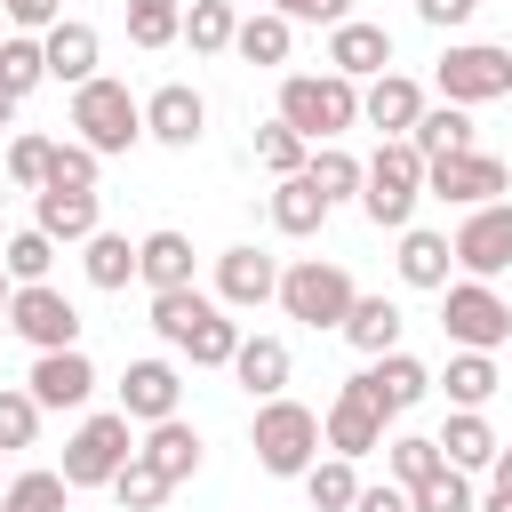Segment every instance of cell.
Segmentation results:
<instances>
[{
	"instance_id": "6da1fadb",
	"label": "cell",
	"mask_w": 512,
	"mask_h": 512,
	"mask_svg": "<svg viewBox=\"0 0 512 512\" xmlns=\"http://www.w3.org/2000/svg\"><path fill=\"white\" fill-rule=\"evenodd\" d=\"M280 120L304 144H344V128H360V80H344V72H280Z\"/></svg>"
},
{
	"instance_id": "7a4b0ae2",
	"label": "cell",
	"mask_w": 512,
	"mask_h": 512,
	"mask_svg": "<svg viewBox=\"0 0 512 512\" xmlns=\"http://www.w3.org/2000/svg\"><path fill=\"white\" fill-rule=\"evenodd\" d=\"M248 448H256V464L272 472V480H304L312 464H320V448H328V432H320V416L304 408V400H256V424H248Z\"/></svg>"
},
{
	"instance_id": "3957f363",
	"label": "cell",
	"mask_w": 512,
	"mask_h": 512,
	"mask_svg": "<svg viewBox=\"0 0 512 512\" xmlns=\"http://www.w3.org/2000/svg\"><path fill=\"white\" fill-rule=\"evenodd\" d=\"M72 136L96 152V160H112V152H136L144 144V96H128V80H88V88H72Z\"/></svg>"
},
{
	"instance_id": "277c9868",
	"label": "cell",
	"mask_w": 512,
	"mask_h": 512,
	"mask_svg": "<svg viewBox=\"0 0 512 512\" xmlns=\"http://www.w3.org/2000/svg\"><path fill=\"white\" fill-rule=\"evenodd\" d=\"M352 304H360V288H352V272H344L336 256H296V264H280V312H288V320L344 336Z\"/></svg>"
},
{
	"instance_id": "5b68a950",
	"label": "cell",
	"mask_w": 512,
	"mask_h": 512,
	"mask_svg": "<svg viewBox=\"0 0 512 512\" xmlns=\"http://www.w3.org/2000/svg\"><path fill=\"white\" fill-rule=\"evenodd\" d=\"M416 200H424V152H416L408 136L376 144V160H368V184H360V216H368L376 232H408Z\"/></svg>"
},
{
	"instance_id": "8992f818",
	"label": "cell",
	"mask_w": 512,
	"mask_h": 512,
	"mask_svg": "<svg viewBox=\"0 0 512 512\" xmlns=\"http://www.w3.org/2000/svg\"><path fill=\"white\" fill-rule=\"evenodd\" d=\"M432 88H440V104H496V96H512V48L504 40H448V56L432 64Z\"/></svg>"
},
{
	"instance_id": "52a82bcc",
	"label": "cell",
	"mask_w": 512,
	"mask_h": 512,
	"mask_svg": "<svg viewBox=\"0 0 512 512\" xmlns=\"http://www.w3.org/2000/svg\"><path fill=\"white\" fill-rule=\"evenodd\" d=\"M136 456V424L120 416V408H96V416H80L72 424V440H64V480L72 488H112V472Z\"/></svg>"
},
{
	"instance_id": "ba28073f",
	"label": "cell",
	"mask_w": 512,
	"mask_h": 512,
	"mask_svg": "<svg viewBox=\"0 0 512 512\" xmlns=\"http://www.w3.org/2000/svg\"><path fill=\"white\" fill-rule=\"evenodd\" d=\"M440 328H448L456 352H496V344H512V304L488 280H448L440 288Z\"/></svg>"
},
{
	"instance_id": "9c48e42d",
	"label": "cell",
	"mask_w": 512,
	"mask_h": 512,
	"mask_svg": "<svg viewBox=\"0 0 512 512\" xmlns=\"http://www.w3.org/2000/svg\"><path fill=\"white\" fill-rule=\"evenodd\" d=\"M424 192L472 216V208H488V200H504V192H512V168H504L496 152H480V144H472V152H448V160H424Z\"/></svg>"
},
{
	"instance_id": "30bf717a",
	"label": "cell",
	"mask_w": 512,
	"mask_h": 512,
	"mask_svg": "<svg viewBox=\"0 0 512 512\" xmlns=\"http://www.w3.org/2000/svg\"><path fill=\"white\" fill-rule=\"evenodd\" d=\"M8 336H24L32 352H80V304L64 296V288H16V304H8Z\"/></svg>"
},
{
	"instance_id": "8fae6325",
	"label": "cell",
	"mask_w": 512,
	"mask_h": 512,
	"mask_svg": "<svg viewBox=\"0 0 512 512\" xmlns=\"http://www.w3.org/2000/svg\"><path fill=\"white\" fill-rule=\"evenodd\" d=\"M456 264H464V280H496V272H512V200H488V208H472L464 224H456Z\"/></svg>"
},
{
	"instance_id": "7c38bea8",
	"label": "cell",
	"mask_w": 512,
	"mask_h": 512,
	"mask_svg": "<svg viewBox=\"0 0 512 512\" xmlns=\"http://www.w3.org/2000/svg\"><path fill=\"white\" fill-rule=\"evenodd\" d=\"M144 136L168 144V152H192V144L208 136V96H200L192 80H160V88L144 96Z\"/></svg>"
},
{
	"instance_id": "4fadbf2b",
	"label": "cell",
	"mask_w": 512,
	"mask_h": 512,
	"mask_svg": "<svg viewBox=\"0 0 512 512\" xmlns=\"http://www.w3.org/2000/svg\"><path fill=\"white\" fill-rule=\"evenodd\" d=\"M216 304L224 312H256V304H280V256H264V248H224L216 256Z\"/></svg>"
},
{
	"instance_id": "5bb4252c",
	"label": "cell",
	"mask_w": 512,
	"mask_h": 512,
	"mask_svg": "<svg viewBox=\"0 0 512 512\" xmlns=\"http://www.w3.org/2000/svg\"><path fill=\"white\" fill-rule=\"evenodd\" d=\"M120 416L128 424H168V416H184V376H176V360H128V376H120Z\"/></svg>"
},
{
	"instance_id": "9a60e30c",
	"label": "cell",
	"mask_w": 512,
	"mask_h": 512,
	"mask_svg": "<svg viewBox=\"0 0 512 512\" xmlns=\"http://www.w3.org/2000/svg\"><path fill=\"white\" fill-rule=\"evenodd\" d=\"M384 424H392V416H384V408L360 392V376H352V384L328 400V416H320V432H328V456H352V464L384 448Z\"/></svg>"
},
{
	"instance_id": "2e32d148",
	"label": "cell",
	"mask_w": 512,
	"mask_h": 512,
	"mask_svg": "<svg viewBox=\"0 0 512 512\" xmlns=\"http://www.w3.org/2000/svg\"><path fill=\"white\" fill-rule=\"evenodd\" d=\"M328 72H344V80H384L392 72V32L384 24H368V16H352V24H336L328 32Z\"/></svg>"
},
{
	"instance_id": "e0dca14e",
	"label": "cell",
	"mask_w": 512,
	"mask_h": 512,
	"mask_svg": "<svg viewBox=\"0 0 512 512\" xmlns=\"http://www.w3.org/2000/svg\"><path fill=\"white\" fill-rule=\"evenodd\" d=\"M24 392H32L40 408H88V392H96V360H88V352H32Z\"/></svg>"
},
{
	"instance_id": "ac0fdd59",
	"label": "cell",
	"mask_w": 512,
	"mask_h": 512,
	"mask_svg": "<svg viewBox=\"0 0 512 512\" xmlns=\"http://www.w3.org/2000/svg\"><path fill=\"white\" fill-rule=\"evenodd\" d=\"M416 120H424V88H416L408 72H384V80H368V88H360V128H376L384 144H392V136H408Z\"/></svg>"
},
{
	"instance_id": "d6986e66",
	"label": "cell",
	"mask_w": 512,
	"mask_h": 512,
	"mask_svg": "<svg viewBox=\"0 0 512 512\" xmlns=\"http://www.w3.org/2000/svg\"><path fill=\"white\" fill-rule=\"evenodd\" d=\"M360 392H368L384 416H408V408L432 392V368H424L416 352H384V360H368V368H360Z\"/></svg>"
},
{
	"instance_id": "ffe728a7",
	"label": "cell",
	"mask_w": 512,
	"mask_h": 512,
	"mask_svg": "<svg viewBox=\"0 0 512 512\" xmlns=\"http://www.w3.org/2000/svg\"><path fill=\"white\" fill-rule=\"evenodd\" d=\"M32 232H48L56 248H88V240L104 232V208H96V192H40Z\"/></svg>"
},
{
	"instance_id": "44dd1931",
	"label": "cell",
	"mask_w": 512,
	"mask_h": 512,
	"mask_svg": "<svg viewBox=\"0 0 512 512\" xmlns=\"http://www.w3.org/2000/svg\"><path fill=\"white\" fill-rule=\"evenodd\" d=\"M40 48H48V80H64V88H88V80H96V56H104L96 24L64 16L56 32H40Z\"/></svg>"
},
{
	"instance_id": "7402d4cb",
	"label": "cell",
	"mask_w": 512,
	"mask_h": 512,
	"mask_svg": "<svg viewBox=\"0 0 512 512\" xmlns=\"http://www.w3.org/2000/svg\"><path fill=\"white\" fill-rule=\"evenodd\" d=\"M136 280H144L152 296H168V288H192V240H184L176 224L144 232V240H136Z\"/></svg>"
},
{
	"instance_id": "603a6c76",
	"label": "cell",
	"mask_w": 512,
	"mask_h": 512,
	"mask_svg": "<svg viewBox=\"0 0 512 512\" xmlns=\"http://www.w3.org/2000/svg\"><path fill=\"white\" fill-rule=\"evenodd\" d=\"M288 344L280 336H240V352H232V376H240V392L248 400H280L288 392Z\"/></svg>"
},
{
	"instance_id": "cb8c5ba5",
	"label": "cell",
	"mask_w": 512,
	"mask_h": 512,
	"mask_svg": "<svg viewBox=\"0 0 512 512\" xmlns=\"http://www.w3.org/2000/svg\"><path fill=\"white\" fill-rule=\"evenodd\" d=\"M136 456H144V464H152L168 488H184V480L200 472V432H192L184 416H168V424H152V432L136 440Z\"/></svg>"
},
{
	"instance_id": "d4e9b609",
	"label": "cell",
	"mask_w": 512,
	"mask_h": 512,
	"mask_svg": "<svg viewBox=\"0 0 512 512\" xmlns=\"http://www.w3.org/2000/svg\"><path fill=\"white\" fill-rule=\"evenodd\" d=\"M432 440H440V456H448L456 472H488V464H496V448H504V440H496V424H488L480 408H456Z\"/></svg>"
},
{
	"instance_id": "484cf974",
	"label": "cell",
	"mask_w": 512,
	"mask_h": 512,
	"mask_svg": "<svg viewBox=\"0 0 512 512\" xmlns=\"http://www.w3.org/2000/svg\"><path fill=\"white\" fill-rule=\"evenodd\" d=\"M400 328H408V312H400L392 296H360L352 320H344V344L368 352V360H384V352H400Z\"/></svg>"
},
{
	"instance_id": "4316f807",
	"label": "cell",
	"mask_w": 512,
	"mask_h": 512,
	"mask_svg": "<svg viewBox=\"0 0 512 512\" xmlns=\"http://www.w3.org/2000/svg\"><path fill=\"white\" fill-rule=\"evenodd\" d=\"M216 312H224L216 296H200V288H168V296H152V336L184 352V344H192V328H208Z\"/></svg>"
},
{
	"instance_id": "83f0119b",
	"label": "cell",
	"mask_w": 512,
	"mask_h": 512,
	"mask_svg": "<svg viewBox=\"0 0 512 512\" xmlns=\"http://www.w3.org/2000/svg\"><path fill=\"white\" fill-rule=\"evenodd\" d=\"M288 48H296V24L280 16V8H256V16H240V40H232V56L240 64H288Z\"/></svg>"
},
{
	"instance_id": "f1b7e54d",
	"label": "cell",
	"mask_w": 512,
	"mask_h": 512,
	"mask_svg": "<svg viewBox=\"0 0 512 512\" xmlns=\"http://www.w3.org/2000/svg\"><path fill=\"white\" fill-rule=\"evenodd\" d=\"M320 224H328V200L312 192V176H280V184H272V232L312 240Z\"/></svg>"
},
{
	"instance_id": "f546056e",
	"label": "cell",
	"mask_w": 512,
	"mask_h": 512,
	"mask_svg": "<svg viewBox=\"0 0 512 512\" xmlns=\"http://www.w3.org/2000/svg\"><path fill=\"white\" fill-rule=\"evenodd\" d=\"M448 264H456L448 232H424V224L400 232V280H408V288H448Z\"/></svg>"
},
{
	"instance_id": "4dcf8cb0",
	"label": "cell",
	"mask_w": 512,
	"mask_h": 512,
	"mask_svg": "<svg viewBox=\"0 0 512 512\" xmlns=\"http://www.w3.org/2000/svg\"><path fill=\"white\" fill-rule=\"evenodd\" d=\"M440 472H448V456H440L432 432H392V440H384V480L424 488V480H440Z\"/></svg>"
},
{
	"instance_id": "1f68e13d",
	"label": "cell",
	"mask_w": 512,
	"mask_h": 512,
	"mask_svg": "<svg viewBox=\"0 0 512 512\" xmlns=\"http://www.w3.org/2000/svg\"><path fill=\"white\" fill-rule=\"evenodd\" d=\"M240 40V8L232 0H184V48L192 56H224Z\"/></svg>"
},
{
	"instance_id": "d6a6232c",
	"label": "cell",
	"mask_w": 512,
	"mask_h": 512,
	"mask_svg": "<svg viewBox=\"0 0 512 512\" xmlns=\"http://www.w3.org/2000/svg\"><path fill=\"white\" fill-rule=\"evenodd\" d=\"M408 144L424 160H448V152H472V112L464 104H424V120L408 128Z\"/></svg>"
},
{
	"instance_id": "836d02e7",
	"label": "cell",
	"mask_w": 512,
	"mask_h": 512,
	"mask_svg": "<svg viewBox=\"0 0 512 512\" xmlns=\"http://www.w3.org/2000/svg\"><path fill=\"white\" fill-rule=\"evenodd\" d=\"M80 272H88V288L120 296V288L136 280V240H128V232H96V240L80 248Z\"/></svg>"
},
{
	"instance_id": "e575fe53",
	"label": "cell",
	"mask_w": 512,
	"mask_h": 512,
	"mask_svg": "<svg viewBox=\"0 0 512 512\" xmlns=\"http://www.w3.org/2000/svg\"><path fill=\"white\" fill-rule=\"evenodd\" d=\"M304 176H312V192L336 208V200H352L360 184H368V160H352L344 144H312V160H304Z\"/></svg>"
},
{
	"instance_id": "d590c367",
	"label": "cell",
	"mask_w": 512,
	"mask_h": 512,
	"mask_svg": "<svg viewBox=\"0 0 512 512\" xmlns=\"http://www.w3.org/2000/svg\"><path fill=\"white\" fill-rule=\"evenodd\" d=\"M432 384H440L456 408H488L504 376H496V352H456V360H448V376H432Z\"/></svg>"
},
{
	"instance_id": "8d00e7d4",
	"label": "cell",
	"mask_w": 512,
	"mask_h": 512,
	"mask_svg": "<svg viewBox=\"0 0 512 512\" xmlns=\"http://www.w3.org/2000/svg\"><path fill=\"white\" fill-rule=\"evenodd\" d=\"M360 472H352V456H320L312 472H304V496H312V512H352L360 504Z\"/></svg>"
},
{
	"instance_id": "74e56055",
	"label": "cell",
	"mask_w": 512,
	"mask_h": 512,
	"mask_svg": "<svg viewBox=\"0 0 512 512\" xmlns=\"http://www.w3.org/2000/svg\"><path fill=\"white\" fill-rule=\"evenodd\" d=\"M128 40L136 48H176L184 40V0H128Z\"/></svg>"
},
{
	"instance_id": "f35d334b",
	"label": "cell",
	"mask_w": 512,
	"mask_h": 512,
	"mask_svg": "<svg viewBox=\"0 0 512 512\" xmlns=\"http://www.w3.org/2000/svg\"><path fill=\"white\" fill-rule=\"evenodd\" d=\"M256 160H264V168H272V184H280V176H304L312 144H304V136H296V128H288V120L272 112V120L256 128Z\"/></svg>"
},
{
	"instance_id": "ab89813d",
	"label": "cell",
	"mask_w": 512,
	"mask_h": 512,
	"mask_svg": "<svg viewBox=\"0 0 512 512\" xmlns=\"http://www.w3.org/2000/svg\"><path fill=\"white\" fill-rule=\"evenodd\" d=\"M40 400L24 392V384H0V456H16V448H32L40 440Z\"/></svg>"
},
{
	"instance_id": "60d3db41",
	"label": "cell",
	"mask_w": 512,
	"mask_h": 512,
	"mask_svg": "<svg viewBox=\"0 0 512 512\" xmlns=\"http://www.w3.org/2000/svg\"><path fill=\"white\" fill-rule=\"evenodd\" d=\"M64 504H72V480L64 472H16L8 496H0V512H64Z\"/></svg>"
},
{
	"instance_id": "b9f144b4",
	"label": "cell",
	"mask_w": 512,
	"mask_h": 512,
	"mask_svg": "<svg viewBox=\"0 0 512 512\" xmlns=\"http://www.w3.org/2000/svg\"><path fill=\"white\" fill-rule=\"evenodd\" d=\"M0 264H8V280H16V288H40V280H48V264H56V240H48V232H8Z\"/></svg>"
},
{
	"instance_id": "7bdbcfd3",
	"label": "cell",
	"mask_w": 512,
	"mask_h": 512,
	"mask_svg": "<svg viewBox=\"0 0 512 512\" xmlns=\"http://www.w3.org/2000/svg\"><path fill=\"white\" fill-rule=\"evenodd\" d=\"M112 504H120V512H160V504H168V480H160L144 456H128V464L112 472Z\"/></svg>"
},
{
	"instance_id": "ee69618b",
	"label": "cell",
	"mask_w": 512,
	"mask_h": 512,
	"mask_svg": "<svg viewBox=\"0 0 512 512\" xmlns=\"http://www.w3.org/2000/svg\"><path fill=\"white\" fill-rule=\"evenodd\" d=\"M0 80H8L16 96H32V88L48 80V48H40L32 32H8V40H0Z\"/></svg>"
},
{
	"instance_id": "f6af8a7d",
	"label": "cell",
	"mask_w": 512,
	"mask_h": 512,
	"mask_svg": "<svg viewBox=\"0 0 512 512\" xmlns=\"http://www.w3.org/2000/svg\"><path fill=\"white\" fill-rule=\"evenodd\" d=\"M96 176H104V160H96L80 136H64L56 160H48V192H96Z\"/></svg>"
},
{
	"instance_id": "bcb514c9",
	"label": "cell",
	"mask_w": 512,
	"mask_h": 512,
	"mask_svg": "<svg viewBox=\"0 0 512 512\" xmlns=\"http://www.w3.org/2000/svg\"><path fill=\"white\" fill-rule=\"evenodd\" d=\"M232 352H240V320H208V328H192V344H184V360L192 368H232Z\"/></svg>"
},
{
	"instance_id": "7dc6e473",
	"label": "cell",
	"mask_w": 512,
	"mask_h": 512,
	"mask_svg": "<svg viewBox=\"0 0 512 512\" xmlns=\"http://www.w3.org/2000/svg\"><path fill=\"white\" fill-rule=\"evenodd\" d=\"M48 160H56V144H48V136H16V144H8V184L48 192Z\"/></svg>"
},
{
	"instance_id": "c3c4849f",
	"label": "cell",
	"mask_w": 512,
	"mask_h": 512,
	"mask_svg": "<svg viewBox=\"0 0 512 512\" xmlns=\"http://www.w3.org/2000/svg\"><path fill=\"white\" fill-rule=\"evenodd\" d=\"M408 496H416V512H480V504H472V472H456V464H448L440 480L408 488Z\"/></svg>"
},
{
	"instance_id": "681fc988",
	"label": "cell",
	"mask_w": 512,
	"mask_h": 512,
	"mask_svg": "<svg viewBox=\"0 0 512 512\" xmlns=\"http://www.w3.org/2000/svg\"><path fill=\"white\" fill-rule=\"evenodd\" d=\"M272 8H280L288 24H328V32L352 24V0H272Z\"/></svg>"
},
{
	"instance_id": "f907efd6",
	"label": "cell",
	"mask_w": 512,
	"mask_h": 512,
	"mask_svg": "<svg viewBox=\"0 0 512 512\" xmlns=\"http://www.w3.org/2000/svg\"><path fill=\"white\" fill-rule=\"evenodd\" d=\"M0 8H8V24H16V32H32V40L64 24V0H0Z\"/></svg>"
},
{
	"instance_id": "816d5d0a",
	"label": "cell",
	"mask_w": 512,
	"mask_h": 512,
	"mask_svg": "<svg viewBox=\"0 0 512 512\" xmlns=\"http://www.w3.org/2000/svg\"><path fill=\"white\" fill-rule=\"evenodd\" d=\"M472 8H480V0H416V16H424L432 32H464V24H472Z\"/></svg>"
},
{
	"instance_id": "f5cc1de1",
	"label": "cell",
	"mask_w": 512,
	"mask_h": 512,
	"mask_svg": "<svg viewBox=\"0 0 512 512\" xmlns=\"http://www.w3.org/2000/svg\"><path fill=\"white\" fill-rule=\"evenodd\" d=\"M352 512H416V496H408V488H400V480H368V488H360V504H352Z\"/></svg>"
},
{
	"instance_id": "db71d44e",
	"label": "cell",
	"mask_w": 512,
	"mask_h": 512,
	"mask_svg": "<svg viewBox=\"0 0 512 512\" xmlns=\"http://www.w3.org/2000/svg\"><path fill=\"white\" fill-rule=\"evenodd\" d=\"M8 304H16V280H8V264H0V336H8Z\"/></svg>"
},
{
	"instance_id": "11a10c76",
	"label": "cell",
	"mask_w": 512,
	"mask_h": 512,
	"mask_svg": "<svg viewBox=\"0 0 512 512\" xmlns=\"http://www.w3.org/2000/svg\"><path fill=\"white\" fill-rule=\"evenodd\" d=\"M16 104H24V96H16V88H8V80H0V128H8V120H16Z\"/></svg>"
},
{
	"instance_id": "9f6ffc18",
	"label": "cell",
	"mask_w": 512,
	"mask_h": 512,
	"mask_svg": "<svg viewBox=\"0 0 512 512\" xmlns=\"http://www.w3.org/2000/svg\"><path fill=\"white\" fill-rule=\"evenodd\" d=\"M488 472H496V488H512V448H496V464H488Z\"/></svg>"
},
{
	"instance_id": "6f0895ef",
	"label": "cell",
	"mask_w": 512,
	"mask_h": 512,
	"mask_svg": "<svg viewBox=\"0 0 512 512\" xmlns=\"http://www.w3.org/2000/svg\"><path fill=\"white\" fill-rule=\"evenodd\" d=\"M480 512H512V488H488V504Z\"/></svg>"
},
{
	"instance_id": "680465c9",
	"label": "cell",
	"mask_w": 512,
	"mask_h": 512,
	"mask_svg": "<svg viewBox=\"0 0 512 512\" xmlns=\"http://www.w3.org/2000/svg\"><path fill=\"white\" fill-rule=\"evenodd\" d=\"M8 480H16V472H0V496H8Z\"/></svg>"
},
{
	"instance_id": "91938a15",
	"label": "cell",
	"mask_w": 512,
	"mask_h": 512,
	"mask_svg": "<svg viewBox=\"0 0 512 512\" xmlns=\"http://www.w3.org/2000/svg\"><path fill=\"white\" fill-rule=\"evenodd\" d=\"M0 248H8V232H0Z\"/></svg>"
},
{
	"instance_id": "94428289",
	"label": "cell",
	"mask_w": 512,
	"mask_h": 512,
	"mask_svg": "<svg viewBox=\"0 0 512 512\" xmlns=\"http://www.w3.org/2000/svg\"><path fill=\"white\" fill-rule=\"evenodd\" d=\"M504 48H512V40H504Z\"/></svg>"
}]
</instances>
